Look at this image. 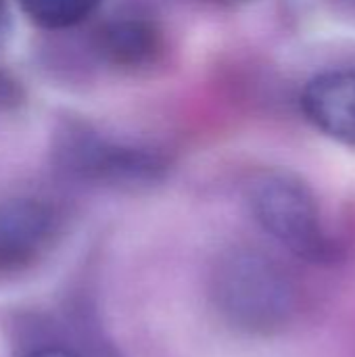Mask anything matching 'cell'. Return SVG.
Here are the masks:
<instances>
[{
    "mask_svg": "<svg viewBox=\"0 0 355 357\" xmlns=\"http://www.w3.org/2000/svg\"><path fill=\"white\" fill-rule=\"evenodd\" d=\"M23 15L38 27L61 31L88 21L103 0H17Z\"/></svg>",
    "mask_w": 355,
    "mask_h": 357,
    "instance_id": "52a82bcc",
    "label": "cell"
},
{
    "mask_svg": "<svg viewBox=\"0 0 355 357\" xmlns=\"http://www.w3.org/2000/svg\"><path fill=\"white\" fill-rule=\"evenodd\" d=\"M92 357H117V354L113 351V349H109V347H105L103 343H96L94 347H92Z\"/></svg>",
    "mask_w": 355,
    "mask_h": 357,
    "instance_id": "8fae6325",
    "label": "cell"
},
{
    "mask_svg": "<svg viewBox=\"0 0 355 357\" xmlns=\"http://www.w3.org/2000/svg\"><path fill=\"white\" fill-rule=\"evenodd\" d=\"M209 291L220 318L247 335H272L295 312V287L287 270L255 249L224 253L211 272Z\"/></svg>",
    "mask_w": 355,
    "mask_h": 357,
    "instance_id": "6da1fadb",
    "label": "cell"
},
{
    "mask_svg": "<svg viewBox=\"0 0 355 357\" xmlns=\"http://www.w3.org/2000/svg\"><path fill=\"white\" fill-rule=\"evenodd\" d=\"M23 357H82V356H77L75 351H71V349H65V347H56V345H44V347L31 349L29 354H25Z\"/></svg>",
    "mask_w": 355,
    "mask_h": 357,
    "instance_id": "9c48e42d",
    "label": "cell"
},
{
    "mask_svg": "<svg viewBox=\"0 0 355 357\" xmlns=\"http://www.w3.org/2000/svg\"><path fill=\"white\" fill-rule=\"evenodd\" d=\"M305 117L326 136L355 146V71L339 69L314 77L303 94Z\"/></svg>",
    "mask_w": 355,
    "mask_h": 357,
    "instance_id": "8992f818",
    "label": "cell"
},
{
    "mask_svg": "<svg viewBox=\"0 0 355 357\" xmlns=\"http://www.w3.org/2000/svg\"><path fill=\"white\" fill-rule=\"evenodd\" d=\"M10 31H13V15H10L6 0H0V46L6 44V40L10 38Z\"/></svg>",
    "mask_w": 355,
    "mask_h": 357,
    "instance_id": "ba28073f",
    "label": "cell"
},
{
    "mask_svg": "<svg viewBox=\"0 0 355 357\" xmlns=\"http://www.w3.org/2000/svg\"><path fill=\"white\" fill-rule=\"evenodd\" d=\"M94 50L109 67L123 73H149L167 54L159 23L142 15H119L105 21L94 36Z\"/></svg>",
    "mask_w": 355,
    "mask_h": 357,
    "instance_id": "5b68a950",
    "label": "cell"
},
{
    "mask_svg": "<svg viewBox=\"0 0 355 357\" xmlns=\"http://www.w3.org/2000/svg\"><path fill=\"white\" fill-rule=\"evenodd\" d=\"M52 161L75 182L115 190H146L169 174V159L161 151L111 140L82 121H67L56 132Z\"/></svg>",
    "mask_w": 355,
    "mask_h": 357,
    "instance_id": "7a4b0ae2",
    "label": "cell"
},
{
    "mask_svg": "<svg viewBox=\"0 0 355 357\" xmlns=\"http://www.w3.org/2000/svg\"><path fill=\"white\" fill-rule=\"evenodd\" d=\"M224 2H239V0H224Z\"/></svg>",
    "mask_w": 355,
    "mask_h": 357,
    "instance_id": "7c38bea8",
    "label": "cell"
},
{
    "mask_svg": "<svg viewBox=\"0 0 355 357\" xmlns=\"http://www.w3.org/2000/svg\"><path fill=\"white\" fill-rule=\"evenodd\" d=\"M19 100V90L15 82H8L4 75H0V107L15 105Z\"/></svg>",
    "mask_w": 355,
    "mask_h": 357,
    "instance_id": "30bf717a",
    "label": "cell"
},
{
    "mask_svg": "<svg viewBox=\"0 0 355 357\" xmlns=\"http://www.w3.org/2000/svg\"><path fill=\"white\" fill-rule=\"evenodd\" d=\"M247 199L257 224L291 253L308 261H328L335 255L318 199L299 176L285 169L262 172L249 182Z\"/></svg>",
    "mask_w": 355,
    "mask_h": 357,
    "instance_id": "3957f363",
    "label": "cell"
},
{
    "mask_svg": "<svg viewBox=\"0 0 355 357\" xmlns=\"http://www.w3.org/2000/svg\"><path fill=\"white\" fill-rule=\"evenodd\" d=\"M63 230L61 211L44 199L0 203V276L21 274L48 255Z\"/></svg>",
    "mask_w": 355,
    "mask_h": 357,
    "instance_id": "277c9868",
    "label": "cell"
}]
</instances>
